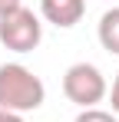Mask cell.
Listing matches in <instances>:
<instances>
[{
	"instance_id": "obj_9",
	"label": "cell",
	"mask_w": 119,
	"mask_h": 122,
	"mask_svg": "<svg viewBox=\"0 0 119 122\" xmlns=\"http://www.w3.org/2000/svg\"><path fill=\"white\" fill-rule=\"evenodd\" d=\"M23 0H0V13H7V10H13V7H20Z\"/></svg>"
},
{
	"instance_id": "obj_7",
	"label": "cell",
	"mask_w": 119,
	"mask_h": 122,
	"mask_svg": "<svg viewBox=\"0 0 119 122\" xmlns=\"http://www.w3.org/2000/svg\"><path fill=\"white\" fill-rule=\"evenodd\" d=\"M109 102H113V112L119 116V73H116V82H113V92H109Z\"/></svg>"
},
{
	"instance_id": "obj_5",
	"label": "cell",
	"mask_w": 119,
	"mask_h": 122,
	"mask_svg": "<svg viewBox=\"0 0 119 122\" xmlns=\"http://www.w3.org/2000/svg\"><path fill=\"white\" fill-rule=\"evenodd\" d=\"M96 36H99V43H103V50H106V53L119 56V7L106 10V13L99 17V30H96Z\"/></svg>"
},
{
	"instance_id": "obj_3",
	"label": "cell",
	"mask_w": 119,
	"mask_h": 122,
	"mask_svg": "<svg viewBox=\"0 0 119 122\" xmlns=\"http://www.w3.org/2000/svg\"><path fill=\"white\" fill-rule=\"evenodd\" d=\"M106 92H109L106 76L93 63H73L63 73V96L70 102H76L79 109H96V102L106 99Z\"/></svg>"
},
{
	"instance_id": "obj_6",
	"label": "cell",
	"mask_w": 119,
	"mask_h": 122,
	"mask_svg": "<svg viewBox=\"0 0 119 122\" xmlns=\"http://www.w3.org/2000/svg\"><path fill=\"white\" fill-rule=\"evenodd\" d=\"M73 122H119V116L106 112V109H79V116Z\"/></svg>"
},
{
	"instance_id": "obj_1",
	"label": "cell",
	"mask_w": 119,
	"mask_h": 122,
	"mask_svg": "<svg viewBox=\"0 0 119 122\" xmlns=\"http://www.w3.org/2000/svg\"><path fill=\"white\" fill-rule=\"evenodd\" d=\"M46 102V86L33 69L23 63H3L0 66V109L3 112H33Z\"/></svg>"
},
{
	"instance_id": "obj_8",
	"label": "cell",
	"mask_w": 119,
	"mask_h": 122,
	"mask_svg": "<svg viewBox=\"0 0 119 122\" xmlns=\"http://www.w3.org/2000/svg\"><path fill=\"white\" fill-rule=\"evenodd\" d=\"M0 122H23V116H17V112H3V109H0Z\"/></svg>"
},
{
	"instance_id": "obj_2",
	"label": "cell",
	"mask_w": 119,
	"mask_h": 122,
	"mask_svg": "<svg viewBox=\"0 0 119 122\" xmlns=\"http://www.w3.org/2000/svg\"><path fill=\"white\" fill-rule=\"evenodd\" d=\"M43 40V23L30 7H13L0 13V43L13 53H33Z\"/></svg>"
},
{
	"instance_id": "obj_4",
	"label": "cell",
	"mask_w": 119,
	"mask_h": 122,
	"mask_svg": "<svg viewBox=\"0 0 119 122\" xmlns=\"http://www.w3.org/2000/svg\"><path fill=\"white\" fill-rule=\"evenodd\" d=\"M40 13H43L46 23H53L60 30H70L83 20L86 0H40Z\"/></svg>"
}]
</instances>
